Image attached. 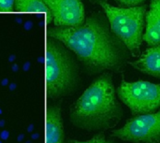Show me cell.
I'll return each mask as SVG.
<instances>
[{
  "mask_svg": "<svg viewBox=\"0 0 160 143\" xmlns=\"http://www.w3.org/2000/svg\"><path fill=\"white\" fill-rule=\"evenodd\" d=\"M49 36L69 49L91 76L119 73L129 63V50L112 32L107 16L101 12L89 15L79 26H54L49 30Z\"/></svg>",
  "mask_w": 160,
  "mask_h": 143,
  "instance_id": "cell-1",
  "label": "cell"
},
{
  "mask_svg": "<svg viewBox=\"0 0 160 143\" xmlns=\"http://www.w3.org/2000/svg\"><path fill=\"white\" fill-rule=\"evenodd\" d=\"M123 116L124 110L117 99L112 72H104L96 78L69 110L70 123L88 132L113 129Z\"/></svg>",
  "mask_w": 160,
  "mask_h": 143,
  "instance_id": "cell-2",
  "label": "cell"
},
{
  "mask_svg": "<svg viewBox=\"0 0 160 143\" xmlns=\"http://www.w3.org/2000/svg\"><path fill=\"white\" fill-rule=\"evenodd\" d=\"M46 92L51 99L72 95L80 86V67L73 52L61 41L49 38L46 44Z\"/></svg>",
  "mask_w": 160,
  "mask_h": 143,
  "instance_id": "cell-3",
  "label": "cell"
},
{
  "mask_svg": "<svg viewBox=\"0 0 160 143\" xmlns=\"http://www.w3.org/2000/svg\"><path fill=\"white\" fill-rule=\"evenodd\" d=\"M99 5L109 20L112 32L125 43L132 56H138L143 40L146 5L119 7L106 1Z\"/></svg>",
  "mask_w": 160,
  "mask_h": 143,
  "instance_id": "cell-4",
  "label": "cell"
},
{
  "mask_svg": "<svg viewBox=\"0 0 160 143\" xmlns=\"http://www.w3.org/2000/svg\"><path fill=\"white\" fill-rule=\"evenodd\" d=\"M116 95L133 116L156 112L160 109V83L144 81L128 82L123 79Z\"/></svg>",
  "mask_w": 160,
  "mask_h": 143,
  "instance_id": "cell-5",
  "label": "cell"
},
{
  "mask_svg": "<svg viewBox=\"0 0 160 143\" xmlns=\"http://www.w3.org/2000/svg\"><path fill=\"white\" fill-rule=\"evenodd\" d=\"M110 136L131 143H160V111L128 119Z\"/></svg>",
  "mask_w": 160,
  "mask_h": 143,
  "instance_id": "cell-6",
  "label": "cell"
},
{
  "mask_svg": "<svg viewBox=\"0 0 160 143\" xmlns=\"http://www.w3.org/2000/svg\"><path fill=\"white\" fill-rule=\"evenodd\" d=\"M56 27H75L85 22L82 0H43Z\"/></svg>",
  "mask_w": 160,
  "mask_h": 143,
  "instance_id": "cell-7",
  "label": "cell"
},
{
  "mask_svg": "<svg viewBox=\"0 0 160 143\" xmlns=\"http://www.w3.org/2000/svg\"><path fill=\"white\" fill-rule=\"evenodd\" d=\"M46 143H66L60 104L52 105L46 111Z\"/></svg>",
  "mask_w": 160,
  "mask_h": 143,
  "instance_id": "cell-8",
  "label": "cell"
},
{
  "mask_svg": "<svg viewBox=\"0 0 160 143\" xmlns=\"http://www.w3.org/2000/svg\"><path fill=\"white\" fill-rule=\"evenodd\" d=\"M145 33L143 40L149 47L160 45V0H152L145 15Z\"/></svg>",
  "mask_w": 160,
  "mask_h": 143,
  "instance_id": "cell-9",
  "label": "cell"
},
{
  "mask_svg": "<svg viewBox=\"0 0 160 143\" xmlns=\"http://www.w3.org/2000/svg\"><path fill=\"white\" fill-rule=\"evenodd\" d=\"M129 64L142 73L160 79V45L148 48L138 60Z\"/></svg>",
  "mask_w": 160,
  "mask_h": 143,
  "instance_id": "cell-10",
  "label": "cell"
},
{
  "mask_svg": "<svg viewBox=\"0 0 160 143\" xmlns=\"http://www.w3.org/2000/svg\"><path fill=\"white\" fill-rule=\"evenodd\" d=\"M14 10L18 12L45 13L48 22L52 21V13L43 0H15Z\"/></svg>",
  "mask_w": 160,
  "mask_h": 143,
  "instance_id": "cell-11",
  "label": "cell"
},
{
  "mask_svg": "<svg viewBox=\"0 0 160 143\" xmlns=\"http://www.w3.org/2000/svg\"><path fill=\"white\" fill-rule=\"evenodd\" d=\"M68 143H120L116 141L112 137H107L105 132H98L97 133L92 139L85 141H81L77 140H69Z\"/></svg>",
  "mask_w": 160,
  "mask_h": 143,
  "instance_id": "cell-12",
  "label": "cell"
},
{
  "mask_svg": "<svg viewBox=\"0 0 160 143\" xmlns=\"http://www.w3.org/2000/svg\"><path fill=\"white\" fill-rule=\"evenodd\" d=\"M114 1L123 7H132L142 6V4L144 3L146 0H114Z\"/></svg>",
  "mask_w": 160,
  "mask_h": 143,
  "instance_id": "cell-13",
  "label": "cell"
},
{
  "mask_svg": "<svg viewBox=\"0 0 160 143\" xmlns=\"http://www.w3.org/2000/svg\"><path fill=\"white\" fill-rule=\"evenodd\" d=\"M15 0H0V12H10L14 10Z\"/></svg>",
  "mask_w": 160,
  "mask_h": 143,
  "instance_id": "cell-14",
  "label": "cell"
},
{
  "mask_svg": "<svg viewBox=\"0 0 160 143\" xmlns=\"http://www.w3.org/2000/svg\"><path fill=\"white\" fill-rule=\"evenodd\" d=\"M9 138V132L8 130H2L0 133V139L2 141H8Z\"/></svg>",
  "mask_w": 160,
  "mask_h": 143,
  "instance_id": "cell-15",
  "label": "cell"
},
{
  "mask_svg": "<svg viewBox=\"0 0 160 143\" xmlns=\"http://www.w3.org/2000/svg\"><path fill=\"white\" fill-rule=\"evenodd\" d=\"M39 137H40L39 133H33V134L31 135V140H32V141H37V140L39 139Z\"/></svg>",
  "mask_w": 160,
  "mask_h": 143,
  "instance_id": "cell-16",
  "label": "cell"
},
{
  "mask_svg": "<svg viewBox=\"0 0 160 143\" xmlns=\"http://www.w3.org/2000/svg\"><path fill=\"white\" fill-rule=\"evenodd\" d=\"M35 129V125L34 124H30L28 126H27V132L28 133H32Z\"/></svg>",
  "mask_w": 160,
  "mask_h": 143,
  "instance_id": "cell-17",
  "label": "cell"
},
{
  "mask_svg": "<svg viewBox=\"0 0 160 143\" xmlns=\"http://www.w3.org/2000/svg\"><path fill=\"white\" fill-rule=\"evenodd\" d=\"M24 140V134H19L17 137V142H22Z\"/></svg>",
  "mask_w": 160,
  "mask_h": 143,
  "instance_id": "cell-18",
  "label": "cell"
},
{
  "mask_svg": "<svg viewBox=\"0 0 160 143\" xmlns=\"http://www.w3.org/2000/svg\"><path fill=\"white\" fill-rule=\"evenodd\" d=\"M89 1L92 2V3H98V4H100L101 2H104L106 0H89Z\"/></svg>",
  "mask_w": 160,
  "mask_h": 143,
  "instance_id": "cell-19",
  "label": "cell"
},
{
  "mask_svg": "<svg viewBox=\"0 0 160 143\" xmlns=\"http://www.w3.org/2000/svg\"><path fill=\"white\" fill-rule=\"evenodd\" d=\"M5 125H6L5 120H0V127H1V128H2V127H4V126H5Z\"/></svg>",
  "mask_w": 160,
  "mask_h": 143,
  "instance_id": "cell-20",
  "label": "cell"
},
{
  "mask_svg": "<svg viewBox=\"0 0 160 143\" xmlns=\"http://www.w3.org/2000/svg\"><path fill=\"white\" fill-rule=\"evenodd\" d=\"M15 87H16V86H15V84H11V85H10V87H9V89H10V90H13V89H15Z\"/></svg>",
  "mask_w": 160,
  "mask_h": 143,
  "instance_id": "cell-21",
  "label": "cell"
},
{
  "mask_svg": "<svg viewBox=\"0 0 160 143\" xmlns=\"http://www.w3.org/2000/svg\"><path fill=\"white\" fill-rule=\"evenodd\" d=\"M6 83H8V81H7V80H5V81H3V85H5Z\"/></svg>",
  "mask_w": 160,
  "mask_h": 143,
  "instance_id": "cell-22",
  "label": "cell"
},
{
  "mask_svg": "<svg viewBox=\"0 0 160 143\" xmlns=\"http://www.w3.org/2000/svg\"><path fill=\"white\" fill-rule=\"evenodd\" d=\"M25 143H32V141L28 140V141H25Z\"/></svg>",
  "mask_w": 160,
  "mask_h": 143,
  "instance_id": "cell-23",
  "label": "cell"
},
{
  "mask_svg": "<svg viewBox=\"0 0 160 143\" xmlns=\"http://www.w3.org/2000/svg\"><path fill=\"white\" fill-rule=\"evenodd\" d=\"M1 114H2V111L0 110V115H1Z\"/></svg>",
  "mask_w": 160,
  "mask_h": 143,
  "instance_id": "cell-24",
  "label": "cell"
},
{
  "mask_svg": "<svg viewBox=\"0 0 160 143\" xmlns=\"http://www.w3.org/2000/svg\"><path fill=\"white\" fill-rule=\"evenodd\" d=\"M0 143H3V142H2V140H1V141H0Z\"/></svg>",
  "mask_w": 160,
  "mask_h": 143,
  "instance_id": "cell-25",
  "label": "cell"
}]
</instances>
